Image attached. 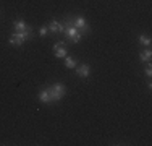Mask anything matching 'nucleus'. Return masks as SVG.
I'll use <instances>...</instances> for the list:
<instances>
[{
    "instance_id": "nucleus-1",
    "label": "nucleus",
    "mask_w": 152,
    "mask_h": 146,
    "mask_svg": "<svg viewBox=\"0 0 152 146\" xmlns=\"http://www.w3.org/2000/svg\"><path fill=\"white\" fill-rule=\"evenodd\" d=\"M65 36H66L68 39H70L73 44H78V42H81V39H83V34L76 29L73 24H71V18H66L65 20Z\"/></svg>"
},
{
    "instance_id": "nucleus-2",
    "label": "nucleus",
    "mask_w": 152,
    "mask_h": 146,
    "mask_svg": "<svg viewBox=\"0 0 152 146\" xmlns=\"http://www.w3.org/2000/svg\"><path fill=\"white\" fill-rule=\"evenodd\" d=\"M31 36H32V29L31 26L26 29V31H15L12 36H10V39H8V42L12 44V46H21L24 41H28V39H31Z\"/></svg>"
},
{
    "instance_id": "nucleus-3",
    "label": "nucleus",
    "mask_w": 152,
    "mask_h": 146,
    "mask_svg": "<svg viewBox=\"0 0 152 146\" xmlns=\"http://www.w3.org/2000/svg\"><path fill=\"white\" fill-rule=\"evenodd\" d=\"M49 93H50L52 101H60V99H63L65 94H66V86H65L63 83H55V85H52L49 88Z\"/></svg>"
},
{
    "instance_id": "nucleus-4",
    "label": "nucleus",
    "mask_w": 152,
    "mask_h": 146,
    "mask_svg": "<svg viewBox=\"0 0 152 146\" xmlns=\"http://www.w3.org/2000/svg\"><path fill=\"white\" fill-rule=\"evenodd\" d=\"M71 24L78 29L79 32H81L83 36L84 34H89L91 32V28H89V24L86 23V20L83 16H76V18H71Z\"/></svg>"
},
{
    "instance_id": "nucleus-5",
    "label": "nucleus",
    "mask_w": 152,
    "mask_h": 146,
    "mask_svg": "<svg viewBox=\"0 0 152 146\" xmlns=\"http://www.w3.org/2000/svg\"><path fill=\"white\" fill-rule=\"evenodd\" d=\"M53 50H55V57L57 58H65L68 54V47H66V42L65 41H60L53 46Z\"/></svg>"
},
{
    "instance_id": "nucleus-6",
    "label": "nucleus",
    "mask_w": 152,
    "mask_h": 146,
    "mask_svg": "<svg viewBox=\"0 0 152 146\" xmlns=\"http://www.w3.org/2000/svg\"><path fill=\"white\" fill-rule=\"evenodd\" d=\"M47 28H49L52 32H60V34H65V24H63V23H60V21H57V20L49 21Z\"/></svg>"
},
{
    "instance_id": "nucleus-7",
    "label": "nucleus",
    "mask_w": 152,
    "mask_h": 146,
    "mask_svg": "<svg viewBox=\"0 0 152 146\" xmlns=\"http://www.w3.org/2000/svg\"><path fill=\"white\" fill-rule=\"evenodd\" d=\"M76 73H78V76H81V78H88V76L91 75V67H89L88 63H81L76 68Z\"/></svg>"
},
{
    "instance_id": "nucleus-8",
    "label": "nucleus",
    "mask_w": 152,
    "mask_h": 146,
    "mask_svg": "<svg viewBox=\"0 0 152 146\" xmlns=\"http://www.w3.org/2000/svg\"><path fill=\"white\" fill-rule=\"evenodd\" d=\"M39 101L44 102V104H50V102H52V97H50V93H49V88H44V89L39 93Z\"/></svg>"
},
{
    "instance_id": "nucleus-9",
    "label": "nucleus",
    "mask_w": 152,
    "mask_h": 146,
    "mask_svg": "<svg viewBox=\"0 0 152 146\" xmlns=\"http://www.w3.org/2000/svg\"><path fill=\"white\" fill-rule=\"evenodd\" d=\"M13 28H15V31H26L29 26H28L23 20H15L13 21Z\"/></svg>"
},
{
    "instance_id": "nucleus-10",
    "label": "nucleus",
    "mask_w": 152,
    "mask_h": 146,
    "mask_svg": "<svg viewBox=\"0 0 152 146\" xmlns=\"http://www.w3.org/2000/svg\"><path fill=\"white\" fill-rule=\"evenodd\" d=\"M151 57H152L151 49H146V50H142V52L139 54V60L141 62H151Z\"/></svg>"
},
{
    "instance_id": "nucleus-11",
    "label": "nucleus",
    "mask_w": 152,
    "mask_h": 146,
    "mask_svg": "<svg viewBox=\"0 0 152 146\" xmlns=\"http://www.w3.org/2000/svg\"><path fill=\"white\" fill-rule=\"evenodd\" d=\"M76 65H78L76 58H73V57H65V67H66V68H75Z\"/></svg>"
},
{
    "instance_id": "nucleus-12",
    "label": "nucleus",
    "mask_w": 152,
    "mask_h": 146,
    "mask_svg": "<svg viewBox=\"0 0 152 146\" xmlns=\"http://www.w3.org/2000/svg\"><path fill=\"white\" fill-rule=\"evenodd\" d=\"M139 44H141V46H147V47H149L151 46V38H149V36L141 34L139 36Z\"/></svg>"
},
{
    "instance_id": "nucleus-13",
    "label": "nucleus",
    "mask_w": 152,
    "mask_h": 146,
    "mask_svg": "<svg viewBox=\"0 0 152 146\" xmlns=\"http://www.w3.org/2000/svg\"><path fill=\"white\" fill-rule=\"evenodd\" d=\"M47 32H49V28H47V26H42L41 29H39V34H41L42 38H45V36H47Z\"/></svg>"
},
{
    "instance_id": "nucleus-14",
    "label": "nucleus",
    "mask_w": 152,
    "mask_h": 146,
    "mask_svg": "<svg viewBox=\"0 0 152 146\" xmlns=\"http://www.w3.org/2000/svg\"><path fill=\"white\" fill-rule=\"evenodd\" d=\"M146 75H147V76H152V68H151V67L146 68Z\"/></svg>"
}]
</instances>
